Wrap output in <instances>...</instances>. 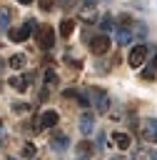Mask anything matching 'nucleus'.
<instances>
[{"label": "nucleus", "mask_w": 157, "mask_h": 160, "mask_svg": "<svg viewBox=\"0 0 157 160\" xmlns=\"http://www.w3.org/2000/svg\"><path fill=\"white\" fill-rule=\"evenodd\" d=\"M35 30H37V22H35L32 18H27L20 28H10V30H7V38H10L12 42H25Z\"/></svg>", "instance_id": "obj_1"}, {"label": "nucleus", "mask_w": 157, "mask_h": 160, "mask_svg": "<svg viewBox=\"0 0 157 160\" xmlns=\"http://www.w3.org/2000/svg\"><path fill=\"white\" fill-rule=\"evenodd\" d=\"M87 98H90V105H95L97 112H107V110H110V95H107V90H102V88H90V90H87Z\"/></svg>", "instance_id": "obj_2"}, {"label": "nucleus", "mask_w": 157, "mask_h": 160, "mask_svg": "<svg viewBox=\"0 0 157 160\" xmlns=\"http://www.w3.org/2000/svg\"><path fill=\"white\" fill-rule=\"evenodd\" d=\"M147 55H150V48H147L145 42H140V45H135V48L130 50V55H127V65L137 70V68H142V65H145Z\"/></svg>", "instance_id": "obj_3"}, {"label": "nucleus", "mask_w": 157, "mask_h": 160, "mask_svg": "<svg viewBox=\"0 0 157 160\" xmlns=\"http://www.w3.org/2000/svg\"><path fill=\"white\" fill-rule=\"evenodd\" d=\"M37 45L42 50H52V45H55V30H52V25H40L37 28Z\"/></svg>", "instance_id": "obj_4"}, {"label": "nucleus", "mask_w": 157, "mask_h": 160, "mask_svg": "<svg viewBox=\"0 0 157 160\" xmlns=\"http://www.w3.org/2000/svg\"><path fill=\"white\" fill-rule=\"evenodd\" d=\"M107 50H110V35L107 32H100V35L90 38V52L92 55H105Z\"/></svg>", "instance_id": "obj_5"}, {"label": "nucleus", "mask_w": 157, "mask_h": 160, "mask_svg": "<svg viewBox=\"0 0 157 160\" xmlns=\"http://www.w3.org/2000/svg\"><path fill=\"white\" fill-rule=\"evenodd\" d=\"M30 82H32V75L27 72V75H12L10 80H7V85L12 88V90H17V92H25L27 88H30Z\"/></svg>", "instance_id": "obj_6"}, {"label": "nucleus", "mask_w": 157, "mask_h": 160, "mask_svg": "<svg viewBox=\"0 0 157 160\" xmlns=\"http://www.w3.org/2000/svg\"><path fill=\"white\" fill-rule=\"evenodd\" d=\"M50 148H52L55 152H65V150L70 148V138H67L65 132H55V135L50 138Z\"/></svg>", "instance_id": "obj_7"}, {"label": "nucleus", "mask_w": 157, "mask_h": 160, "mask_svg": "<svg viewBox=\"0 0 157 160\" xmlns=\"http://www.w3.org/2000/svg\"><path fill=\"white\" fill-rule=\"evenodd\" d=\"M115 38H117V42H120V45H130V42H132V38H135V32H132V28L115 25Z\"/></svg>", "instance_id": "obj_8"}, {"label": "nucleus", "mask_w": 157, "mask_h": 160, "mask_svg": "<svg viewBox=\"0 0 157 160\" xmlns=\"http://www.w3.org/2000/svg\"><path fill=\"white\" fill-rule=\"evenodd\" d=\"M142 138H145L147 142H157V120H155V118H150V120L142 125Z\"/></svg>", "instance_id": "obj_9"}, {"label": "nucleus", "mask_w": 157, "mask_h": 160, "mask_svg": "<svg viewBox=\"0 0 157 160\" xmlns=\"http://www.w3.org/2000/svg\"><path fill=\"white\" fill-rule=\"evenodd\" d=\"M37 122H40V130H42V128H55V125L60 122V115H57L55 110H45Z\"/></svg>", "instance_id": "obj_10"}, {"label": "nucleus", "mask_w": 157, "mask_h": 160, "mask_svg": "<svg viewBox=\"0 0 157 160\" xmlns=\"http://www.w3.org/2000/svg\"><path fill=\"white\" fill-rule=\"evenodd\" d=\"M95 130V115L92 112H82L80 115V132L82 135H90Z\"/></svg>", "instance_id": "obj_11"}, {"label": "nucleus", "mask_w": 157, "mask_h": 160, "mask_svg": "<svg viewBox=\"0 0 157 160\" xmlns=\"http://www.w3.org/2000/svg\"><path fill=\"white\" fill-rule=\"evenodd\" d=\"M112 142L120 148V150H127L130 145H132V138L127 135V132H122V130H117V132H112Z\"/></svg>", "instance_id": "obj_12"}, {"label": "nucleus", "mask_w": 157, "mask_h": 160, "mask_svg": "<svg viewBox=\"0 0 157 160\" xmlns=\"http://www.w3.org/2000/svg\"><path fill=\"white\" fill-rule=\"evenodd\" d=\"M7 65H10L12 70H22V68L27 65V55H22V52H15V55H10V58H7Z\"/></svg>", "instance_id": "obj_13"}, {"label": "nucleus", "mask_w": 157, "mask_h": 160, "mask_svg": "<svg viewBox=\"0 0 157 160\" xmlns=\"http://www.w3.org/2000/svg\"><path fill=\"white\" fill-rule=\"evenodd\" d=\"M12 22V10L10 8H0V32H7Z\"/></svg>", "instance_id": "obj_14"}, {"label": "nucleus", "mask_w": 157, "mask_h": 160, "mask_svg": "<svg viewBox=\"0 0 157 160\" xmlns=\"http://www.w3.org/2000/svg\"><path fill=\"white\" fill-rule=\"evenodd\" d=\"M77 158H80V160L92 158V142H90V140H80V142H77Z\"/></svg>", "instance_id": "obj_15"}, {"label": "nucleus", "mask_w": 157, "mask_h": 160, "mask_svg": "<svg viewBox=\"0 0 157 160\" xmlns=\"http://www.w3.org/2000/svg\"><path fill=\"white\" fill-rule=\"evenodd\" d=\"M72 32H75V20H72V18H65V20L60 22V35H62V38H70Z\"/></svg>", "instance_id": "obj_16"}, {"label": "nucleus", "mask_w": 157, "mask_h": 160, "mask_svg": "<svg viewBox=\"0 0 157 160\" xmlns=\"http://www.w3.org/2000/svg\"><path fill=\"white\" fill-rule=\"evenodd\" d=\"M42 80H45V88H52V85H57V72L52 68H47L45 75H42Z\"/></svg>", "instance_id": "obj_17"}, {"label": "nucleus", "mask_w": 157, "mask_h": 160, "mask_svg": "<svg viewBox=\"0 0 157 160\" xmlns=\"http://www.w3.org/2000/svg\"><path fill=\"white\" fill-rule=\"evenodd\" d=\"M100 28H102L105 32L115 30V18H112V15H102V20H100Z\"/></svg>", "instance_id": "obj_18"}, {"label": "nucleus", "mask_w": 157, "mask_h": 160, "mask_svg": "<svg viewBox=\"0 0 157 160\" xmlns=\"http://www.w3.org/2000/svg\"><path fill=\"white\" fill-rule=\"evenodd\" d=\"M35 152H37V148H35V142H25L22 145V158H35Z\"/></svg>", "instance_id": "obj_19"}, {"label": "nucleus", "mask_w": 157, "mask_h": 160, "mask_svg": "<svg viewBox=\"0 0 157 160\" xmlns=\"http://www.w3.org/2000/svg\"><path fill=\"white\" fill-rule=\"evenodd\" d=\"M37 5H40L42 12H50V10L55 8V0H37Z\"/></svg>", "instance_id": "obj_20"}, {"label": "nucleus", "mask_w": 157, "mask_h": 160, "mask_svg": "<svg viewBox=\"0 0 157 160\" xmlns=\"http://www.w3.org/2000/svg\"><path fill=\"white\" fill-rule=\"evenodd\" d=\"M155 72H157V70H155L152 65H147V68L142 70V80H152V78H155Z\"/></svg>", "instance_id": "obj_21"}, {"label": "nucleus", "mask_w": 157, "mask_h": 160, "mask_svg": "<svg viewBox=\"0 0 157 160\" xmlns=\"http://www.w3.org/2000/svg\"><path fill=\"white\" fill-rule=\"evenodd\" d=\"M135 32H137L140 38H145V35H147V28H145V22H135Z\"/></svg>", "instance_id": "obj_22"}, {"label": "nucleus", "mask_w": 157, "mask_h": 160, "mask_svg": "<svg viewBox=\"0 0 157 160\" xmlns=\"http://www.w3.org/2000/svg\"><path fill=\"white\" fill-rule=\"evenodd\" d=\"M12 110H15V112H25V110H30V105H27V102H15Z\"/></svg>", "instance_id": "obj_23"}, {"label": "nucleus", "mask_w": 157, "mask_h": 160, "mask_svg": "<svg viewBox=\"0 0 157 160\" xmlns=\"http://www.w3.org/2000/svg\"><path fill=\"white\" fill-rule=\"evenodd\" d=\"M147 158H150V160H157V150H152V152H150Z\"/></svg>", "instance_id": "obj_24"}, {"label": "nucleus", "mask_w": 157, "mask_h": 160, "mask_svg": "<svg viewBox=\"0 0 157 160\" xmlns=\"http://www.w3.org/2000/svg\"><path fill=\"white\" fill-rule=\"evenodd\" d=\"M150 65H152V68H155V70H157V55H155V58H152V62H150Z\"/></svg>", "instance_id": "obj_25"}, {"label": "nucleus", "mask_w": 157, "mask_h": 160, "mask_svg": "<svg viewBox=\"0 0 157 160\" xmlns=\"http://www.w3.org/2000/svg\"><path fill=\"white\" fill-rule=\"evenodd\" d=\"M20 5H32V0H17Z\"/></svg>", "instance_id": "obj_26"}, {"label": "nucleus", "mask_w": 157, "mask_h": 160, "mask_svg": "<svg viewBox=\"0 0 157 160\" xmlns=\"http://www.w3.org/2000/svg\"><path fill=\"white\" fill-rule=\"evenodd\" d=\"M0 145H2V128H0Z\"/></svg>", "instance_id": "obj_27"}, {"label": "nucleus", "mask_w": 157, "mask_h": 160, "mask_svg": "<svg viewBox=\"0 0 157 160\" xmlns=\"http://www.w3.org/2000/svg\"><path fill=\"white\" fill-rule=\"evenodd\" d=\"M2 65H5V62H2V60H0V70H2Z\"/></svg>", "instance_id": "obj_28"}, {"label": "nucleus", "mask_w": 157, "mask_h": 160, "mask_svg": "<svg viewBox=\"0 0 157 160\" xmlns=\"http://www.w3.org/2000/svg\"><path fill=\"white\" fill-rule=\"evenodd\" d=\"M7 160H15V158H7Z\"/></svg>", "instance_id": "obj_29"}, {"label": "nucleus", "mask_w": 157, "mask_h": 160, "mask_svg": "<svg viewBox=\"0 0 157 160\" xmlns=\"http://www.w3.org/2000/svg\"><path fill=\"white\" fill-rule=\"evenodd\" d=\"M112 160H120V158H112Z\"/></svg>", "instance_id": "obj_30"}, {"label": "nucleus", "mask_w": 157, "mask_h": 160, "mask_svg": "<svg viewBox=\"0 0 157 160\" xmlns=\"http://www.w3.org/2000/svg\"><path fill=\"white\" fill-rule=\"evenodd\" d=\"M0 90H2V85H0Z\"/></svg>", "instance_id": "obj_31"}]
</instances>
